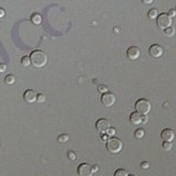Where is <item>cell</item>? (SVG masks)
Instances as JSON below:
<instances>
[{"label": "cell", "mask_w": 176, "mask_h": 176, "mask_svg": "<svg viewBox=\"0 0 176 176\" xmlns=\"http://www.w3.org/2000/svg\"><path fill=\"white\" fill-rule=\"evenodd\" d=\"M156 23H157V25L160 27V28L163 29V30H165L166 28L171 27L172 18L170 17L167 13H162V15H160L157 18H156Z\"/></svg>", "instance_id": "277c9868"}, {"label": "cell", "mask_w": 176, "mask_h": 176, "mask_svg": "<svg viewBox=\"0 0 176 176\" xmlns=\"http://www.w3.org/2000/svg\"><path fill=\"white\" fill-rule=\"evenodd\" d=\"M149 166H150V164H149L148 162H142V163H141V167L143 170H148Z\"/></svg>", "instance_id": "484cf974"}, {"label": "cell", "mask_w": 176, "mask_h": 176, "mask_svg": "<svg viewBox=\"0 0 176 176\" xmlns=\"http://www.w3.org/2000/svg\"><path fill=\"white\" fill-rule=\"evenodd\" d=\"M106 146L108 149V151L111 153H118L122 150V142L117 138H110L108 139Z\"/></svg>", "instance_id": "7a4b0ae2"}, {"label": "cell", "mask_w": 176, "mask_h": 176, "mask_svg": "<svg viewBox=\"0 0 176 176\" xmlns=\"http://www.w3.org/2000/svg\"><path fill=\"white\" fill-rule=\"evenodd\" d=\"M175 15H176V11L175 10H170V12H169V15L171 18H173V17H175Z\"/></svg>", "instance_id": "f1b7e54d"}, {"label": "cell", "mask_w": 176, "mask_h": 176, "mask_svg": "<svg viewBox=\"0 0 176 176\" xmlns=\"http://www.w3.org/2000/svg\"><path fill=\"white\" fill-rule=\"evenodd\" d=\"M144 134H145V132H144L143 129H136V132H134V136L136 139H142L144 136Z\"/></svg>", "instance_id": "2e32d148"}, {"label": "cell", "mask_w": 176, "mask_h": 176, "mask_svg": "<svg viewBox=\"0 0 176 176\" xmlns=\"http://www.w3.org/2000/svg\"><path fill=\"white\" fill-rule=\"evenodd\" d=\"M31 21L34 24H41L42 22V17H41L40 13H33L32 17H31Z\"/></svg>", "instance_id": "4fadbf2b"}, {"label": "cell", "mask_w": 176, "mask_h": 176, "mask_svg": "<svg viewBox=\"0 0 176 176\" xmlns=\"http://www.w3.org/2000/svg\"><path fill=\"white\" fill-rule=\"evenodd\" d=\"M23 98H24V100L28 103H33L36 100V98H38V95H36V93L34 90L29 89V90H27L23 94Z\"/></svg>", "instance_id": "8fae6325"}, {"label": "cell", "mask_w": 176, "mask_h": 176, "mask_svg": "<svg viewBox=\"0 0 176 176\" xmlns=\"http://www.w3.org/2000/svg\"><path fill=\"white\" fill-rule=\"evenodd\" d=\"M136 109L141 115H148L151 110V103L148 99H139L136 103Z\"/></svg>", "instance_id": "3957f363"}, {"label": "cell", "mask_w": 176, "mask_h": 176, "mask_svg": "<svg viewBox=\"0 0 176 176\" xmlns=\"http://www.w3.org/2000/svg\"><path fill=\"white\" fill-rule=\"evenodd\" d=\"M164 32H165V34L167 35V36H173L174 33H175V29H174L173 27H169V28H166L165 30H164Z\"/></svg>", "instance_id": "ac0fdd59"}, {"label": "cell", "mask_w": 176, "mask_h": 176, "mask_svg": "<svg viewBox=\"0 0 176 176\" xmlns=\"http://www.w3.org/2000/svg\"><path fill=\"white\" fill-rule=\"evenodd\" d=\"M148 15H149V18L152 19V20H153V19H156V18L158 17V12H157L156 9H151V10L149 11Z\"/></svg>", "instance_id": "e0dca14e"}, {"label": "cell", "mask_w": 176, "mask_h": 176, "mask_svg": "<svg viewBox=\"0 0 176 176\" xmlns=\"http://www.w3.org/2000/svg\"><path fill=\"white\" fill-rule=\"evenodd\" d=\"M142 118H143L142 115L139 113L138 111L136 112H132L130 115V121L133 124H140V123H142Z\"/></svg>", "instance_id": "7c38bea8"}, {"label": "cell", "mask_w": 176, "mask_h": 176, "mask_svg": "<svg viewBox=\"0 0 176 176\" xmlns=\"http://www.w3.org/2000/svg\"><path fill=\"white\" fill-rule=\"evenodd\" d=\"M146 121H148V118H146V117H143V118H142V122H146Z\"/></svg>", "instance_id": "1f68e13d"}, {"label": "cell", "mask_w": 176, "mask_h": 176, "mask_svg": "<svg viewBox=\"0 0 176 176\" xmlns=\"http://www.w3.org/2000/svg\"><path fill=\"white\" fill-rule=\"evenodd\" d=\"M161 138L165 142H172L175 138V133H174V131L172 129H164L161 133Z\"/></svg>", "instance_id": "30bf717a"}, {"label": "cell", "mask_w": 176, "mask_h": 176, "mask_svg": "<svg viewBox=\"0 0 176 176\" xmlns=\"http://www.w3.org/2000/svg\"><path fill=\"white\" fill-rule=\"evenodd\" d=\"M98 90L100 91V93H107L108 88L106 87V86H98Z\"/></svg>", "instance_id": "d4e9b609"}, {"label": "cell", "mask_w": 176, "mask_h": 176, "mask_svg": "<svg viewBox=\"0 0 176 176\" xmlns=\"http://www.w3.org/2000/svg\"><path fill=\"white\" fill-rule=\"evenodd\" d=\"M58 142H61V143H65V142H67L68 140H69V136H67V134H61L60 136H58Z\"/></svg>", "instance_id": "ffe728a7"}, {"label": "cell", "mask_w": 176, "mask_h": 176, "mask_svg": "<svg viewBox=\"0 0 176 176\" xmlns=\"http://www.w3.org/2000/svg\"><path fill=\"white\" fill-rule=\"evenodd\" d=\"M153 1L154 0H142V2H143L144 5H151Z\"/></svg>", "instance_id": "83f0119b"}, {"label": "cell", "mask_w": 176, "mask_h": 176, "mask_svg": "<svg viewBox=\"0 0 176 176\" xmlns=\"http://www.w3.org/2000/svg\"><path fill=\"white\" fill-rule=\"evenodd\" d=\"M67 156H68V158H69V160H72V161H75V160H76V154L74 153V152H72V151L67 152Z\"/></svg>", "instance_id": "7402d4cb"}, {"label": "cell", "mask_w": 176, "mask_h": 176, "mask_svg": "<svg viewBox=\"0 0 176 176\" xmlns=\"http://www.w3.org/2000/svg\"><path fill=\"white\" fill-rule=\"evenodd\" d=\"M21 64H22V66H24V67H28L31 64V58L29 57V56H23L22 60H21Z\"/></svg>", "instance_id": "9a60e30c"}, {"label": "cell", "mask_w": 176, "mask_h": 176, "mask_svg": "<svg viewBox=\"0 0 176 176\" xmlns=\"http://www.w3.org/2000/svg\"><path fill=\"white\" fill-rule=\"evenodd\" d=\"M149 52H150V55L151 56H153V57H155V58H158L163 55L164 51L161 45H158V44H153V45L150 48Z\"/></svg>", "instance_id": "9c48e42d"}, {"label": "cell", "mask_w": 176, "mask_h": 176, "mask_svg": "<svg viewBox=\"0 0 176 176\" xmlns=\"http://www.w3.org/2000/svg\"><path fill=\"white\" fill-rule=\"evenodd\" d=\"M6 84L7 85H13V84L15 83V77L13 75H8L6 76Z\"/></svg>", "instance_id": "5bb4252c"}, {"label": "cell", "mask_w": 176, "mask_h": 176, "mask_svg": "<svg viewBox=\"0 0 176 176\" xmlns=\"http://www.w3.org/2000/svg\"><path fill=\"white\" fill-rule=\"evenodd\" d=\"M7 69V65L6 64H0V73H3Z\"/></svg>", "instance_id": "4316f807"}, {"label": "cell", "mask_w": 176, "mask_h": 176, "mask_svg": "<svg viewBox=\"0 0 176 176\" xmlns=\"http://www.w3.org/2000/svg\"><path fill=\"white\" fill-rule=\"evenodd\" d=\"M163 150H165V151H170V150H171L172 149V142H165V141H164L163 142Z\"/></svg>", "instance_id": "44dd1931"}, {"label": "cell", "mask_w": 176, "mask_h": 176, "mask_svg": "<svg viewBox=\"0 0 176 176\" xmlns=\"http://www.w3.org/2000/svg\"><path fill=\"white\" fill-rule=\"evenodd\" d=\"M129 176H136V175H134V174H130Z\"/></svg>", "instance_id": "d6a6232c"}, {"label": "cell", "mask_w": 176, "mask_h": 176, "mask_svg": "<svg viewBox=\"0 0 176 176\" xmlns=\"http://www.w3.org/2000/svg\"><path fill=\"white\" fill-rule=\"evenodd\" d=\"M77 173L79 176H91L94 173V170L89 164L87 163H82L81 165H78L77 167Z\"/></svg>", "instance_id": "5b68a950"}, {"label": "cell", "mask_w": 176, "mask_h": 176, "mask_svg": "<svg viewBox=\"0 0 176 176\" xmlns=\"http://www.w3.org/2000/svg\"><path fill=\"white\" fill-rule=\"evenodd\" d=\"M6 15V12H5V10H3L2 8H0V18H2L3 15Z\"/></svg>", "instance_id": "f546056e"}, {"label": "cell", "mask_w": 176, "mask_h": 176, "mask_svg": "<svg viewBox=\"0 0 176 176\" xmlns=\"http://www.w3.org/2000/svg\"><path fill=\"white\" fill-rule=\"evenodd\" d=\"M36 101H39V103H43V101H45V96L43 95V94H39L38 98H36Z\"/></svg>", "instance_id": "603a6c76"}, {"label": "cell", "mask_w": 176, "mask_h": 176, "mask_svg": "<svg viewBox=\"0 0 176 176\" xmlns=\"http://www.w3.org/2000/svg\"><path fill=\"white\" fill-rule=\"evenodd\" d=\"M107 134H108V136H115V134H116V129H115V128H109V130L107 131Z\"/></svg>", "instance_id": "cb8c5ba5"}, {"label": "cell", "mask_w": 176, "mask_h": 176, "mask_svg": "<svg viewBox=\"0 0 176 176\" xmlns=\"http://www.w3.org/2000/svg\"><path fill=\"white\" fill-rule=\"evenodd\" d=\"M31 64H33V66H35V67H43V66L45 65L46 62H48V56H46V54L43 51H33L32 53H31Z\"/></svg>", "instance_id": "6da1fadb"}, {"label": "cell", "mask_w": 176, "mask_h": 176, "mask_svg": "<svg viewBox=\"0 0 176 176\" xmlns=\"http://www.w3.org/2000/svg\"><path fill=\"white\" fill-rule=\"evenodd\" d=\"M115 176H129V174H128V172H127L126 170L119 169V170H117V171H116Z\"/></svg>", "instance_id": "d6986e66"}, {"label": "cell", "mask_w": 176, "mask_h": 176, "mask_svg": "<svg viewBox=\"0 0 176 176\" xmlns=\"http://www.w3.org/2000/svg\"><path fill=\"white\" fill-rule=\"evenodd\" d=\"M127 55H128L129 60L136 61L140 57L141 51H140V48H136V46H131V48H129L128 51H127Z\"/></svg>", "instance_id": "ba28073f"}, {"label": "cell", "mask_w": 176, "mask_h": 176, "mask_svg": "<svg viewBox=\"0 0 176 176\" xmlns=\"http://www.w3.org/2000/svg\"><path fill=\"white\" fill-rule=\"evenodd\" d=\"M101 138L103 139V140H106V141H108V136H105V134H103V136H101Z\"/></svg>", "instance_id": "4dcf8cb0"}, {"label": "cell", "mask_w": 176, "mask_h": 176, "mask_svg": "<svg viewBox=\"0 0 176 176\" xmlns=\"http://www.w3.org/2000/svg\"><path fill=\"white\" fill-rule=\"evenodd\" d=\"M110 128V124H109L108 120H106V119H99L97 122H96V129L101 132V133H107V131L109 130Z\"/></svg>", "instance_id": "8992f818"}, {"label": "cell", "mask_w": 176, "mask_h": 176, "mask_svg": "<svg viewBox=\"0 0 176 176\" xmlns=\"http://www.w3.org/2000/svg\"><path fill=\"white\" fill-rule=\"evenodd\" d=\"M115 101H116V97L111 93H105L103 95V97H101V103H103V105L106 106V107L112 106L113 103H115Z\"/></svg>", "instance_id": "52a82bcc"}]
</instances>
